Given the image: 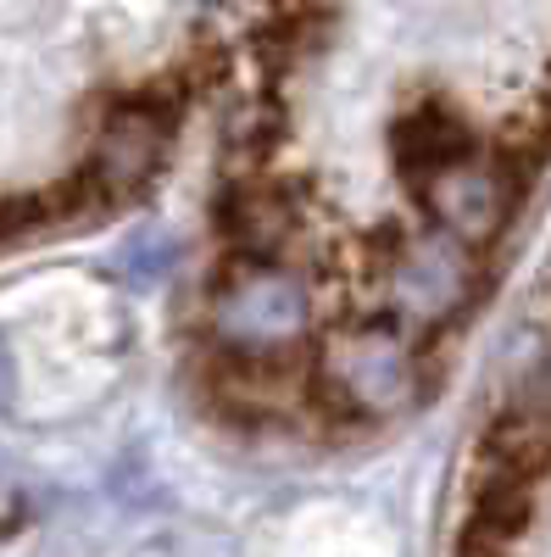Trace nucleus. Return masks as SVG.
<instances>
[{"label": "nucleus", "instance_id": "1", "mask_svg": "<svg viewBox=\"0 0 551 557\" xmlns=\"http://www.w3.org/2000/svg\"><path fill=\"white\" fill-rule=\"evenodd\" d=\"M306 318H312L306 285L262 257L240 251V262L223 268V278L212 285V335L235 357H267L290 346L306 330Z\"/></svg>", "mask_w": 551, "mask_h": 557}, {"label": "nucleus", "instance_id": "2", "mask_svg": "<svg viewBox=\"0 0 551 557\" xmlns=\"http://www.w3.org/2000/svg\"><path fill=\"white\" fill-rule=\"evenodd\" d=\"M524 173L508 157H490V151H463L440 162L435 173H424L418 184V201L435 218V228L456 235L463 246H490L501 228L513 223L518 207V184Z\"/></svg>", "mask_w": 551, "mask_h": 557}, {"label": "nucleus", "instance_id": "3", "mask_svg": "<svg viewBox=\"0 0 551 557\" xmlns=\"http://www.w3.org/2000/svg\"><path fill=\"white\" fill-rule=\"evenodd\" d=\"M324 385L346 412H396L418 396V362L390 323H351L324 346Z\"/></svg>", "mask_w": 551, "mask_h": 557}, {"label": "nucleus", "instance_id": "4", "mask_svg": "<svg viewBox=\"0 0 551 557\" xmlns=\"http://www.w3.org/2000/svg\"><path fill=\"white\" fill-rule=\"evenodd\" d=\"M468 251L474 246H463L446 228H435V235L412 240L401 251V262L385 278V301L406 330H440L456 312H468V301L479 296V273Z\"/></svg>", "mask_w": 551, "mask_h": 557}, {"label": "nucleus", "instance_id": "5", "mask_svg": "<svg viewBox=\"0 0 551 557\" xmlns=\"http://www.w3.org/2000/svg\"><path fill=\"white\" fill-rule=\"evenodd\" d=\"M167 128H173V117L156 101L117 107L107 117L101 139H96V157H89V178L84 184H89V190H112V196L134 190V184L156 168V157L167 146Z\"/></svg>", "mask_w": 551, "mask_h": 557}, {"label": "nucleus", "instance_id": "6", "mask_svg": "<svg viewBox=\"0 0 551 557\" xmlns=\"http://www.w3.org/2000/svg\"><path fill=\"white\" fill-rule=\"evenodd\" d=\"M173 262V246L167 240H128V251H123V268H134V278H151V273H162Z\"/></svg>", "mask_w": 551, "mask_h": 557}]
</instances>
